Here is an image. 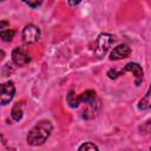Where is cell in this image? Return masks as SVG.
Wrapping results in <instances>:
<instances>
[{
    "label": "cell",
    "mask_w": 151,
    "mask_h": 151,
    "mask_svg": "<svg viewBox=\"0 0 151 151\" xmlns=\"http://www.w3.org/2000/svg\"><path fill=\"white\" fill-rule=\"evenodd\" d=\"M53 130L52 123L50 120H40L27 134V144L32 146H38L44 144L51 136Z\"/></svg>",
    "instance_id": "cell-1"
},
{
    "label": "cell",
    "mask_w": 151,
    "mask_h": 151,
    "mask_svg": "<svg viewBox=\"0 0 151 151\" xmlns=\"http://www.w3.org/2000/svg\"><path fill=\"white\" fill-rule=\"evenodd\" d=\"M113 41H114L113 35H111L109 33H101V34H99V37L97 39V45H96V48H94V53L98 57L104 55L107 52V50L111 47V45L113 44Z\"/></svg>",
    "instance_id": "cell-2"
},
{
    "label": "cell",
    "mask_w": 151,
    "mask_h": 151,
    "mask_svg": "<svg viewBox=\"0 0 151 151\" xmlns=\"http://www.w3.org/2000/svg\"><path fill=\"white\" fill-rule=\"evenodd\" d=\"M15 93V86L12 80H8L4 84H0V105L8 104Z\"/></svg>",
    "instance_id": "cell-3"
},
{
    "label": "cell",
    "mask_w": 151,
    "mask_h": 151,
    "mask_svg": "<svg viewBox=\"0 0 151 151\" xmlns=\"http://www.w3.org/2000/svg\"><path fill=\"white\" fill-rule=\"evenodd\" d=\"M39 38H40V29L35 25L28 24L22 29V41L26 45L37 42L39 40Z\"/></svg>",
    "instance_id": "cell-4"
},
{
    "label": "cell",
    "mask_w": 151,
    "mask_h": 151,
    "mask_svg": "<svg viewBox=\"0 0 151 151\" xmlns=\"http://www.w3.org/2000/svg\"><path fill=\"white\" fill-rule=\"evenodd\" d=\"M131 53V48L125 45V44H120L118 46H116L113 48V51L110 53V60H122L125 59L130 55Z\"/></svg>",
    "instance_id": "cell-5"
},
{
    "label": "cell",
    "mask_w": 151,
    "mask_h": 151,
    "mask_svg": "<svg viewBox=\"0 0 151 151\" xmlns=\"http://www.w3.org/2000/svg\"><path fill=\"white\" fill-rule=\"evenodd\" d=\"M127 71H131L133 74H134V78H136V85L138 86L140 83H142V80H143V68H142V66L139 65V64H137V63H129V64H126L125 65V67H124V70H122L120 71V74H123V73H125V72H127Z\"/></svg>",
    "instance_id": "cell-6"
},
{
    "label": "cell",
    "mask_w": 151,
    "mask_h": 151,
    "mask_svg": "<svg viewBox=\"0 0 151 151\" xmlns=\"http://www.w3.org/2000/svg\"><path fill=\"white\" fill-rule=\"evenodd\" d=\"M12 60H13V63H14L15 65H18V66H24V65H26V64L29 63L31 58H29V55H28L22 48L17 47V48H14L13 52H12Z\"/></svg>",
    "instance_id": "cell-7"
},
{
    "label": "cell",
    "mask_w": 151,
    "mask_h": 151,
    "mask_svg": "<svg viewBox=\"0 0 151 151\" xmlns=\"http://www.w3.org/2000/svg\"><path fill=\"white\" fill-rule=\"evenodd\" d=\"M96 99V92L93 90H86L85 92H83L79 96V101L80 103H85V104H90Z\"/></svg>",
    "instance_id": "cell-8"
},
{
    "label": "cell",
    "mask_w": 151,
    "mask_h": 151,
    "mask_svg": "<svg viewBox=\"0 0 151 151\" xmlns=\"http://www.w3.org/2000/svg\"><path fill=\"white\" fill-rule=\"evenodd\" d=\"M11 116L15 122L21 120V118H22V104L21 103L14 104V106L12 107V111H11Z\"/></svg>",
    "instance_id": "cell-9"
},
{
    "label": "cell",
    "mask_w": 151,
    "mask_h": 151,
    "mask_svg": "<svg viewBox=\"0 0 151 151\" xmlns=\"http://www.w3.org/2000/svg\"><path fill=\"white\" fill-rule=\"evenodd\" d=\"M66 101L71 107H78V105L80 103L79 101V96H77L74 91H70L66 96Z\"/></svg>",
    "instance_id": "cell-10"
},
{
    "label": "cell",
    "mask_w": 151,
    "mask_h": 151,
    "mask_svg": "<svg viewBox=\"0 0 151 151\" xmlns=\"http://www.w3.org/2000/svg\"><path fill=\"white\" fill-rule=\"evenodd\" d=\"M150 106H151L150 91H147V92H146V94H145V96L139 100V105H138V107H139V110L145 111V110H149V109H150Z\"/></svg>",
    "instance_id": "cell-11"
},
{
    "label": "cell",
    "mask_w": 151,
    "mask_h": 151,
    "mask_svg": "<svg viewBox=\"0 0 151 151\" xmlns=\"http://www.w3.org/2000/svg\"><path fill=\"white\" fill-rule=\"evenodd\" d=\"M15 35V31L13 29H2L0 31V38L4 41H11Z\"/></svg>",
    "instance_id": "cell-12"
},
{
    "label": "cell",
    "mask_w": 151,
    "mask_h": 151,
    "mask_svg": "<svg viewBox=\"0 0 151 151\" xmlns=\"http://www.w3.org/2000/svg\"><path fill=\"white\" fill-rule=\"evenodd\" d=\"M78 150L79 151H87V150H98V146L97 145H94L93 143H91V142H87V143H84L83 145H80L79 147H78Z\"/></svg>",
    "instance_id": "cell-13"
},
{
    "label": "cell",
    "mask_w": 151,
    "mask_h": 151,
    "mask_svg": "<svg viewBox=\"0 0 151 151\" xmlns=\"http://www.w3.org/2000/svg\"><path fill=\"white\" fill-rule=\"evenodd\" d=\"M26 5H28L29 7H32V8H35V7H38V6H40L41 5V2H42V0H22Z\"/></svg>",
    "instance_id": "cell-14"
},
{
    "label": "cell",
    "mask_w": 151,
    "mask_h": 151,
    "mask_svg": "<svg viewBox=\"0 0 151 151\" xmlns=\"http://www.w3.org/2000/svg\"><path fill=\"white\" fill-rule=\"evenodd\" d=\"M107 76H109L110 79H116V78H118V76H120V71L118 72L117 70L111 68V70L107 71Z\"/></svg>",
    "instance_id": "cell-15"
},
{
    "label": "cell",
    "mask_w": 151,
    "mask_h": 151,
    "mask_svg": "<svg viewBox=\"0 0 151 151\" xmlns=\"http://www.w3.org/2000/svg\"><path fill=\"white\" fill-rule=\"evenodd\" d=\"M8 25H9V22H8L7 20H1V21H0V31H2L4 28H7Z\"/></svg>",
    "instance_id": "cell-16"
},
{
    "label": "cell",
    "mask_w": 151,
    "mask_h": 151,
    "mask_svg": "<svg viewBox=\"0 0 151 151\" xmlns=\"http://www.w3.org/2000/svg\"><path fill=\"white\" fill-rule=\"evenodd\" d=\"M80 1H81V0H68V4H70L71 6H76V5H78Z\"/></svg>",
    "instance_id": "cell-17"
},
{
    "label": "cell",
    "mask_w": 151,
    "mask_h": 151,
    "mask_svg": "<svg viewBox=\"0 0 151 151\" xmlns=\"http://www.w3.org/2000/svg\"><path fill=\"white\" fill-rule=\"evenodd\" d=\"M4 57H5V52H4V51H1V50H0V59H2V58H4Z\"/></svg>",
    "instance_id": "cell-18"
}]
</instances>
